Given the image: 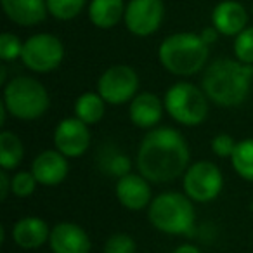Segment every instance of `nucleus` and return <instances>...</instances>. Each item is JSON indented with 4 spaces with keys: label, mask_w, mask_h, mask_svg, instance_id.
<instances>
[{
    "label": "nucleus",
    "mask_w": 253,
    "mask_h": 253,
    "mask_svg": "<svg viewBox=\"0 0 253 253\" xmlns=\"http://www.w3.org/2000/svg\"><path fill=\"white\" fill-rule=\"evenodd\" d=\"M200 35H201V39L205 40V43L211 45V43H213L215 40L218 39V35H220V33H218V30L215 28V26H208V28H205L203 32L200 33Z\"/></svg>",
    "instance_id": "7c9ffc66"
},
{
    "label": "nucleus",
    "mask_w": 253,
    "mask_h": 253,
    "mask_svg": "<svg viewBox=\"0 0 253 253\" xmlns=\"http://www.w3.org/2000/svg\"><path fill=\"white\" fill-rule=\"evenodd\" d=\"M236 59L246 64H253V26H246L234 40Z\"/></svg>",
    "instance_id": "393cba45"
},
{
    "label": "nucleus",
    "mask_w": 253,
    "mask_h": 253,
    "mask_svg": "<svg viewBox=\"0 0 253 253\" xmlns=\"http://www.w3.org/2000/svg\"><path fill=\"white\" fill-rule=\"evenodd\" d=\"M148 218L160 232L170 236L191 234L194 229V201L187 194L167 191L153 198L148 207Z\"/></svg>",
    "instance_id": "20e7f679"
},
{
    "label": "nucleus",
    "mask_w": 253,
    "mask_h": 253,
    "mask_svg": "<svg viewBox=\"0 0 253 253\" xmlns=\"http://www.w3.org/2000/svg\"><path fill=\"white\" fill-rule=\"evenodd\" d=\"M104 253H137V243L130 234L116 232L106 239Z\"/></svg>",
    "instance_id": "a878e982"
},
{
    "label": "nucleus",
    "mask_w": 253,
    "mask_h": 253,
    "mask_svg": "<svg viewBox=\"0 0 253 253\" xmlns=\"http://www.w3.org/2000/svg\"><path fill=\"white\" fill-rule=\"evenodd\" d=\"M165 5L162 0H130L125 9V26L135 37H149L162 26Z\"/></svg>",
    "instance_id": "9d476101"
},
{
    "label": "nucleus",
    "mask_w": 253,
    "mask_h": 253,
    "mask_svg": "<svg viewBox=\"0 0 253 253\" xmlns=\"http://www.w3.org/2000/svg\"><path fill=\"white\" fill-rule=\"evenodd\" d=\"M49 246L52 253H90L87 231L75 222H59L50 229Z\"/></svg>",
    "instance_id": "ddd939ff"
},
{
    "label": "nucleus",
    "mask_w": 253,
    "mask_h": 253,
    "mask_svg": "<svg viewBox=\"0 0 253 253\" xmlns=\"http://www.w3.org/2000/svg\"><path fill=\"white\" fill-rule=\"evenodd\" d=\"M116 200L123 208L132 211L144 210L153 201L151 182L142 173H126L120 177L115 187Z\"/></svg>",
    "instance_id": "f8f14e48"
},
{
    "label": "nucleus",
    "mask_w": 253,
    "mask_h": 253,
    "mask_svg": "<svg viewBox=\"0 0 253 253\" xmlns=\"http://www.w3.org/2000/svg\"><path fill=\"white\" fill-rule=\"evenodd\" d=\"M208 43L196 33H173L167 37L158 49V59L169 73L191 77L205 68L208 61Z\"/></svg>",
    "instance_id": "7ed1b4c3"
},
{
    "label": "nucleus",
    "mask_w": 253,
    "mask_h": 253,
    "mask_svg": "<svg viewBox=\"0 0 253 253\" xmlns=\"http://www.w3.org/2000/svg\"><path fill=\"white\" fill-rule=\"evenodd\" d=\"M2 102L11 116L23 122H33L49 109L50 97L39 80L32 77H14L4 85Z\"/></svg>",
    "instance_id": "39448f33"
},
{
    "label": "nucleus",
    "mask_w": 253,
    "mask_h": 253,
    "mask_svg": "<svg viewBox=\"0 0 253 253\" xmlns=\"http://www.w3.org/2000/svg\"><path fill=\"white\" fill-rule=\"evenodd\" d=\"M25 156L21 139L9 130L0 134V167L4 170H14Z\"/></svg>",
    "instance_id": "412c9836"
},
{
    "label": "nucleus",
    "mask_w": 253,
    "mask_h": 253,
    "mask_svg": "<svg viewBox=\"0 0 253 253\" xmlns=\"http://www.w3.org/2000/svg\"><path fill=\"white\" fill-rule=\"evenodd\" d=\"M252 11H253V4H252Z\"/></svg>",
    "instance_id": "72a5a7b5"
},
{
    "label": "nucleus",
    "mask_w": 253,
    "mask_h": 253,
    "mask_svg": "<svg viewBox=\"0 0 253 253\" xmlns=\"http://www.w3.org/2000/svg\"><path fill=\"white\" fill-rule=\"evenodd\" d=\"M11 180L12 177H9V170H4L0 172V200L4 201L7 200L9 193H11Z\"/></svg>",
    "instance_id": "c756f323"
},
{
    "label": "nucleus",
    "mask_w": 253,
    "mask_h": 253,
    "mask_svg": "<svg viewBox=\"0 0 253 253\" xmlns=\"http://www.w3.org/2000/svg\"><path fill=\"white\" fill-rule=\"evenodd\" d=\"M229 160H231L234 172L241 179L253 182V139L238 141L234 153H232V156Z\"/></svg>",
    "instance_id": "4be33fe9"
},
{
    "label": "nucleus",
    "mask_w": 253,
    "mask_h": 253,
    "mask_svg": "<svg viewBox=\"0 0 253 253\" xmlns=\"http://www.w3.org/2000/svg\"><path fill=\"white\" fill-rule=\"evenodd\" d=\"M182 186L184 194H187L194 203H210L220 194L224 177L215 163L203 160L187 167L182 175Z\"/></svg>",
    "instance_id": "6e6552de"
},
{
    "label": "nucleus",
    "mask_w": 253,
    "mask_h": 253,
    "mask_svg": "<svg viewBox=\"0 0 253 253\" xmlns=\"http://www.w3.org/2000/svg\"><path fill=\"white\" fill-rule=\"evenodd\" d=\"M2 9L12 23L19 26H35L47 16L45 0H2Z\"/></svg>",
    "instance_id": "a211bd4d"
},
{
    "label": "nucleus",
    "mask_w": 253,
    "mask_h": 253,
    "mask_svg": "<svg viewBox=\"0 0 253 253\" xmlns=\"http://www.w3.org/2000/svg\"><path fill=\"white\" fill-rule=\"evenodd\" d=\"M39 180V184L47 187L59 186L70 173V163L68 158L57 149H47L35 156L30 169Z\"/></svg>",
    "instance_id": "4468645a"
},
{
    "label": "nucleus",
    "mask_w": 253,
    "mask_h": 253,
    "mask_svg": "<svg viewBox=\"0 0 253 253\" xmlns=\"http://www.w3.org/2000/svg\"><path fill=\"white\" fill-rule=\"evenodd\" d=\"M0 82H2V84H5V68L4 66L0 68Z\"/></svg>",
    "instance_id": "473e14b6"
},
{
    "label": "nucleus",
    "mask_w": 253,
    "mask_h": 253,
    "mask_svg": "<svg viewBox=\"0 0 253 253\" xmlns=\"http://www.w3.org/2000/svg\"><path fill=\"white\" fill-rule=\"evenodd\" d=\"M37 186H39V180L35 179L32 170H21V172H16L12 175L11 180V193L18 198H28L35 193Z\"/></svg>",
    "instance_id": "b1692460"
},
{
    "label": "nucleus",
    "mask_w": 253,
    "mask_h": 253,
    "mask_svg": "<svg viewBox=\"0 0 253 253\" xmlns=\"http://www.w3.org/2000/svg\"><path fill=\"white\" fill-rule=\"evenodd\" d=\"M139 75L126 64H115L108 68L97 80V92L106 104L122 106L137 95Z\"/></svg>",
    "instance_id": "1a4fd4ad"
},
{
    "label": "nucleus",
    "mask_w": 253,
    "mask_h": 253,
    "mask_svg": "<svg viewBox=\"0 0 253 253\" xmlns=\"http://www.w3.org/2000/svg\"><path fill=\"white\" fill-rule=\"evenodd\" d=\"M23 43L14 33H2L0 37V57L2 61H14V59H21V52H23Z\"/></svg>",
    "instance_id": "bb28decb"
},
{
    "label": "nucleus",
    "mask_w": 253,
    "mask_h": 253,
    "mask_svg": "<svg viewBox=\"0 0 253 253\" xmlns=\"http://www.w3.org/2000/svg\"><path fill=\"white\" fill-rule=\"evenodd\" d=\"M236 144H238V141H234L232 135L218 134L211 139V151H213V155L218 156V158H231L236 149Z\"/></svg>",
    "instance_id": "c85d7f7f"
},
{
    "label": "nucleus",
    "mask_w": 253,
    "mask_h": 253,
    "mask_svg": "<svg viewBox=\"0 0 253 253\" xmlns=\"http://www.w3.org/2000/svg\"><path fill=\"white\" fill-rule=\"evenodd\" d=\"M64 59V47L56 35L37 33L23 43L21 61L35 73H50Z\"/></svg>",
    "instance_id": "0eeeda50"
},
{
    "label": "nucleus",
    "mask_w": 253,
    "mask_h": 253,
    "mask_svg": "<svg viewBox=\"0 0 253 253\" xmlns=\"http://www.w3.org/2000/svg\"><path fill=\"white\" fill-rule=\"evenodd\" d=\"M248 23V12L239 2L234 0H224L215 5L211 12V25L218 30L220 35L236 37L246 28Z\"/></svg>",
    "instance_id": "2eb2a0df"
},
{
    "label": "nucleus",
    "mask_w": 253,
    "mask_h": 253,
    "mask_svg": "<svg viewBox=\"0 0 253 253\" xmlns=\"http://www.w3.org/2000/svg\"><path fill=\"white\" fill-rule=\"evenodd\" d=\"M172 253H201V250L198 246L191 245V243H184V245H179Z\"/></svg>",
    "instance_id": "2f4dec72"
},
{
    "label": "nucleus",
    "mask_w": 253,
    "mask_h": 253,
    "mask_svg": "<svg viewBox=\"0 0 253 253\" xmlns=\"http://www.w3.org/2000/svg\"><path fill=\"white\" fill-rule=\"evenodd\" d=\"M50 229L40 217H23L12 227V239L23 250H37L49 243Z\"/></svg>",
    "instance_id": "f3484780"
},
{
    "label": "nucleus",
    "mask_w": 253,
    "mask_h": 253,
    "mask_svg": "<svg viewBox=\"0 0 253 253\" xmlns=\"http://www.w3.org/2000/svg\"><path fill=\"white\" fill-rule=\"evenodd\" d=\"M54 146L66 158L82 156L90 146L88 125L77 116L61 120L54 130Z\"/></svg>",
    "instance_id": "9b49d317"
},
{
    "label": "nucleus",
    "mask_w": 253,
    "mask_h": 253,
    "mask_svg": "<svg viewBox=\"0 0 253 253\" xmlns=\"http://www.w3.org/2000/svg\"><path fill=\"white\" fill-rule=\"evenodd\" d=\"M253 82V64L238 59H217L205 70L201 88L211 102L234 108L246 101Z\"/></svg>",
    "instance_id": "f03ea898"
},
{
    "label": "nucleus",
    "mask_w": 253,
    "mask_h": 253,
    "mask_svg": "<svg viewBox=\"0 0 253 253\" xmlns=\"http://www.w3.org/2000/svg\"><path fill=\"white\" fill-rule=\"evenodd\" d=\"M132 169V163L130 158L126 155H122V153H113L111 156L104 160V170L109 173V175H115V177H123L126 173H130Z\"/></svg>",
    "instance_id": "cd10ccee"
},
{
    "label": "nucleus",
    "mask_w": 253,
    "mask_h": 253,
    "mask_svg": "<svg viewBox=\"0 0 253 253\" xmlns=\"http://www.w3.org/2000/svg\"><path fill=\"white\" fill-rule=\"evenodd\" d=\"M189 156L184 135L172 126H160L149 130L141 141L135 165L149 182L163 184L184 175Z\"/></svg>",
    "instance_id": "f257e3e1"
},
{
    "label": "nucleus",
    "mask_w": 253,
    "mask_h": 253,
    "mask_svg": "<svg viewBox=\"0 0 253 253\" xmlns=\"http://www.w3.org/2000/svg\"><path fill=\"white\" fill-rule=\"evenodd\" d=\"M106 113V101L99 92H85L75 101V116L87 125H94L102 120Z\"/></svg>",
    "instance_id": "aec40b11"
},
{
    "label": "nucleus",
    "mask_w": 253,
    "mask_h": 253,
    "mask_svg": "<svg viewBox=\"0 0 253 253\" xmlns=\"http://www.w3.org/2000/svg\"><path fill=\"white\" fill-rule=\"evenodd\" d=\"M208 95L189 82H177L165 92V111L184 126H196L208 116Z\"/></svg>",
    "instance_id": "423d86ee"
},
{
    "label": "nucleus",
    "mask_w": 253,
    "mask_h": 253,
    "mask_svg": "<svg viewBox=\"0 0 253 253\" xmlns=\"http://www.w3.org/2000/svg\"><path fill=\"white\" fill-rule=\"evenodd\" d=\"M123 0H90L88 19L94 26L101 30H109L125 18Z\"/></svg>",
    "instance_id": "6ab92c4d"
},
{
    "label": "nucleus",
    "mask_w": 253,
    "mask_h": 253,
    "mask_svg": "<svg viewBox=\"0 0 253 253\" xmlns=\"http://www.w3.org/2000/svg\"><path fill=\"white\" fill-rule=\"evenodd\" d=\"M163 111H165L163 101L151 92L137 94L128 106L130 122L139 128H155L156 123L162 120Z\"/></svg>",
    "instance_id": "dca6fc26"
},
{
    "label": "nucleus",
    "mask_w": 253,
    "mask_h": 253,
    "mask_svg": "<svg viewBox=\"0 0 253 253\" xmlns=\"http://www.w3.org/2000/svg\"><path fill=\"white\" fill-rule=\"evenodd\" d=\"M50 16L61 21H70L77 18L85 5V0H45Z\"/></svg>",
    "instance_id": "5701e85b"
}]
</instances>
